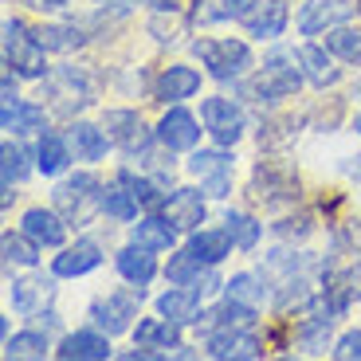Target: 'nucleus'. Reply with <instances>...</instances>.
<instances>
[{"mask_svg": "<svg viewBox=\"0 0 361 361\" xmlns=\"http://www.w3.org/2000/svg\"><path fill=\"white\" fill-rule=\"evenodd\" d=\"M0 126L8 130V134H44L47 114H44V106H36V102L8 99L4 102V114H0Z\"/></svg>", "mask_w": 361, "mask_h": 361, "instance_id": "nucleus-22", "label": "nucleus"}, {"mask_svg": "<svg viewBox=\"0 0 361 361\" xmlns=\"http://www.w3.org/2000/svg\"><path fill=\"white\" fill-rule=\"evenodd\" d=\"M99 263H102V247L94 240H75L71 247H63L51 259V275L55 279H79V275L94 271Z\"/></svg>", "mask_w": 361, "mask_h": 361, "instance_id": "nucleus-13", "label": "nucleus"}, {"mask_svg": "<svg viewBox=\"0 0 361 361\" xmlns=\"http://www.w3.org/2000/svg\"><path fill=\"white\" fill-rule=\"evenodd\" d=\"M208 357H263V342L255 334H247L244 326H216L212 334L204 338Z\"/></svg>", "mask_w": 361, "mask_h": 361, "instance_id": "nucleus-10", "label": "nucleus"}, {"mask_svg": "<svg viewBox=\"0 0 361 361\" xmlns=\"http://www.w3.org/2000/svg\"><path fill=\"white\" fill-rule=\"evenodd\" d=\"M326 47L342 63H361V27H342V24L330 27L326 32Z\"/></svg>", "mask_w": 361, "mask_h": 361, "instance_id": "nucleus-35", "label": "nucleus"}, {"mask_svg": "<svg viewBox=\"0 0 361 361\" xmlns=\"http://www.w3.org/2000/svg\"><path fill=\"white\" fill-rule=\"evenodd\" d=\"M4 259L16 267H36L39 263V244L20 228V232H4Z\"/></svg>", "mask_w": 361, "mask_h": 361, "instance_id": "nucleus-38", "label": "nucleus"}, {"mask_svg": "<svg viewBox=\"0 0 361 361\" xmlns=\"http://www.w3.org/2000/svg\"><path fill=\"white\" fill-rule=\"evenodd\" d=\"M137 345H154V350H180V322L173 318H142L134 330Z\"/></svg>", "mask_w": 361, "mask_h": 361, "instance_id": "nucleus-24", "label": "nucleus"}, {"mask_svg": "<svg viewBox=\"0 0 361 361\" xmlns=\"http://www.w3.org/2000/svg\"><path fill=\"white\" fill-rule=\"evenodd\" d=\"M342 169H345V173H350V177H353V180H361V157H350V161H345V165H342Z\"/></svg>", "mask_w": 361, "mask_h": 361, "instance_id": "nucleus-44", "label": "nucleus"}, {"mask_svg": "<svg viewBox=\"0 0 361 361\" xmlns=\"http://www.w3.org/2000/svg\"><path fill=\"white\" fill-rule=\"evenodd\" d=\"M189 247L208 263V267H216L224 255H232L235 240L228 235V228H197V232H192V240H189Z\"/></svg>", "mask_w": 361, "mask_h": 361, "instance_id": "nucleus-26", "label": "nucleus"}, {"mask_svg": "<svg viewBox=\"0 0 361 361\" xmlns=\"http://www.w3.org/2000/svg\"><path fill=\"white\" fill-rule=\"evenodd\" d=\"M353 130H357V134H361V114H357V122H353Z\"/></svg>", "mask_w": 361, "mask_h": 361, "instance_id": "nucleus-48", "label": "nucleus"}, {"mask_svg": "<svg viewBox=\"0 0 361 361\" xmlns=\"http://www.w3.org/2000/svg\"><path fill=\"white\" fill-rule=\"evenodd\" d=\"M298 63V55L295 51H283V47H275V51L263 59V67H259V75L252 79V99L255 102H279V99H290L298 87H302V67H295Z\"/></svg>", "mask_w": 361, "mask_h": 361, "instance_id": "nucleus-1", "label": "nucleus"}, {"mask_svg": "<svg viewBox=\"0 0 361 361\" xmlns=\"http://www.w3.org/2000/svg\"><path fill=\"white\" fill-rule=\"evenodd\" d=\"M192 51H197V59L208 67V75L220 79V82L240 79V75L252 67V47H247L244 39H197Z\"/></svg>", "mask_w": 361, "mask_h": 361, "instance_id": "nucleus-4", "label": "nucleus"}, {"mask_svg": "<svg viewBox=\"0 0 361 361\" xmlns=\"http://www.w3.org/2000/svg\"><path fill=\"white\" fill-rule=\"evenodd\" d=\"M137 307H142V287L137 290H106L90 302V318L99 330H106L110 338L114 334H126L130 322L137 318Z\"/></svg>", "mask_w": 361, "mask_h": 361, "instance_id": "nucleus-5", "label": "nucleus"}, {"mask_svg": "<svg viewBox=\"0 0 361 361\" xmlns=\"http://www.w3.org/2000/svg\"><path fill=\"white\" fill-rule=\"evenodd\" d=\"M208 318L216 326H244V330H252L255 326V307H247V302H240V298H224L220 307L208 310Z\"/></svg>", "mask_w": 361, "mask_h": 361, "instance_id": "nucleus-41", "label": "nucleus"}, {"mask_svg": "<svg viewBox=\"0 0 361 361\" xmlns=\"http://www.w3.org/2000/svg\"><path fill=\"white\" fill-rule=\"evenodd\" d=\"M36 39L44 51H75V47L87 44V32L75 24H44L36 27Z\"/></svg>", "mask_w": 361, "mask_h": 361, "instance_id": "nucleus-29", "label": "nucleus"}, {"mask_svg": "<svg viewBox=\"0 0 361 361\" xmlns=\"http://www.w3.org/2000/svg\"><path fill=\"white\" fill-rule=\"evenodd\" d=\"M20 228H24L39 247H63V240H67V220L59 216V212H51V208H27Z\"/></svg>", "mask_w": 361, "mask_h": 361, "instance_id": "nucleus-15", "label": "nucleus"}, {"mask_svg": "<svg viewBox=\"0 0 361 361\" xmlns=\"http://www.w3.org/2000/svg\"><path fill=\"white\" fill-rule=\"evenodd\" d=\"M157 12H177V0H149Z\"/></svg>", "mask_w": 361, "mask_h": 361, "instance_id": "nucleus-46", "label": "nucleus"}, {"mask_svg": "<svg viewBox=\"0 0 361 361\" xmlns=\"http://www.w3.org/2000/svg\"><path fill=\"white\" fill-rule=\"evenodd\" d=\"M204 197L208 192H200V189H173L169 192V200H165V220H169L177 232H197L200 224H204Z\"/></svg>", "mask_w": 361, "mask_h": 361, "instance_id": "nucleus-12", "label": "nucleus"}, {"mask_svg": "<svg viewBox=\"0 0 361 361\" xmlns=\"http://www.w3.org/2000/svg\"><path fill=\"white\" fill-rule=\"evenodd\" d=\"M353 0H307L302 12H298V32L302 36H318L326 27H338L353 16Z\"/></svg>", "mask_w": 361, "mask_h": 361, "instance_id": "nucleus-11", "label": "nucleus"}, {"mask_svg": "<svg viewBox=\"0 0 361 361\" xmlns=\"http://www.w3.org/2000/svg\"><path fill=\"white\" fill-rule=\"evenodd\" d=\"M228 298H240V302H247V307H259L263 298L271 295L267 283H263V275H255V271H235L232 279L224 283Z\"/></svg>", "mask_w": 361, "mask_h": 361, "instance_id": "nucleus-33", "label": "nucleus"}, {"mask_svg": "<svg viewBox=\"0 0 361 361\" xmlns=\"http://www.w3.org/2000/svg\"><path fill=\"white\" fill-rule=\"evenodd\" d=\"M224 228H228V235L235 240L240 252H252V247L259 244V235H263L259 220H252L247 212H235V208H228V212H224Z\"/></svg>", "mask_w": 361, "mask_h": 361, "instance_id": "nucleus-34", "label": "nucleus"}, {"mask_svg": "<svg viewBox=\"0 0 361 361\" xmlns=\"http://www.w3.org/2000/svg\"><path fill=\"white\" fill-rule=\"evenodd\" d=\"M252 4H259V0H197L192 24H220V20H232V16H247Z\"/></svg>", "mask_w": 361, "mask_h": 361, "instance_id": "nucleus-30", "label": "nucleus"}, {"mask_svg": "<svg viewBox=\"0 0 361 361\" xmlns=\"http://www.w3.org/2000/svg\"><path fill=\"white\" fill-rule=\"evenodd\" d=\"M330 310L326 314H318V318H302L298 322V330H295V338H298V345L307 353H322L326 350V342H330Z\"/></svg>", "mask_w": 361, "mask_h": 361, "instance_id": "nucleus-36", "label": "nucleus"}, {"mask_svg": "<svg viewBox=\"0 0 361 361\" xmlns=\"http://www.w3.org/2000/svg\"><path fill=\"white\" fill-rule=\"evenodd\" d=\"M114 267H118V275L126 283H134V287H145V283L157 275V259H154V252L149 247H142V244H130V247H122V252L114 255Z\"/></svg>", "mask_w": 361, "mask_h": 361, "instance_id": "nucleus-23", "label": "nucleus"}, {"mask_svg": "<svg viewBox=\"0 0 361 361\" xmlns=\"http://www.w3.org/2000/svg\"><path fill=\"white\" fill-rule=\"evenodd\" d=\"M173 240H177V228L165 220V212L161 216H145L130 228V244H142V247H149V252H169Z\"/></svg>", "mask_w": 361, "mask_h": 361, "instance_id": "nucleus-25", "label": "nucleus"}, {"mask_svg": "<svg viewBox=\"0 0 361 361\" xmlns=\"http://www.w3.org/2000/svg\"><path fill=\"white\" fill-rule=\"evenodd\" d=\"M27 8H36V12H59V8H67L71 0H24Z\"/></svg>", "mask_w": 361, "mask_h": 361, "instance_id": "nucleus-43", "label": "nucleus"}, {"mask_svg": "<svg viewBox=\"0 0 361 361\" xmlns=\"http://www.w3.org/2000/svg\"><path fill=\"white\" fill-rule=\"evenodd\" d=\"M287 20H290L287 0H259V8L244 16V27L255 39H279L287 32Z\"/></svg>", "mask_w": 361, "mask_h": 361, "instance_id": "nucleus-14", "label": "nucleus"}, {"mask_svg": "<svg viewBox=\"0 0 361 361\" xmlns=\"http://www.w3.org/2000/svg\"><path fill=\"white\" fill-rule=\"evenodd\" d=\"M55 357L63 361H106L110 357V334L106 330H79V334H67L55 350Z\"/></svg>", "mask_w": 361, "mask_h": 361, "instance_id": "nucleus-16", "label": "nucleus"}, {"mask_svg": "<svg viewBox=\"0 0 361 361\" xmlns=\"http://www.w3.org/2000/svg\"><path fill=\"white\" fill-rule=\"evenodd\" d=\"M47 353V334L44 330H24V334H12L4 338V357L16 361V357H44Z\"/></svg>", "mask_w": 361, "mask_h": 361, "instance_id": "nucleus-39", "label": "nucleus"}, {"mask_svg": "<svg viewBox=\"0 0 361 361\" xmlns=\"http://www.w3.org/2000/svg\"><path fill=\"white\" fill-rule=\"evenodd\" d=\"M36 169L44 173V177H59V173L71 165V145H67V137H59V134H39V149H36Z\"/></svg>", "mask_w": 361, "mask_h": 361, "instance_id": "nucleus-27", "label": "nucleus"}, {"mask_svg": "<svg viewBox=\"0 0 361 361\" xmlns=\"http://www.w3.org/2000/svg\"><path fill=\"white\" fill-rule=\"evenodd\" d=\"M51 204L55 212L67 220V224H87L94 212H102V185L90 173H75V177L59 180L51 192Z\"/></svg>", "mask_w": 361, "mask_h": 361, "instance_id": "nucleus-2", "label": "nucleus"}, {"mask_svg": "<svg viewBox=\"0 0 361 361\" xmlns=\"http://www.w3.org/2000/svg\"><path fill=\"white\" fill-rule=\"evenodd\" d=\"M334 357L338 361H361V330H350L334 342Z\"/></svg>", "mask_w": 361, "mask_h": 361, "instance_id": "nucleus-42", "label": "nucleus"}, {"mask_svg": "<svg viewBox=\"0 0 361 361\" xmlns=\"http://www.w3.org/2000/svg\"><path fill=\"white\" fill-rule=\"evenodd\" d=\"M298 67H302V75H307V82H314V87H334L338 79H342V67H334V59H330V47H318V44H302L298 47Z\"/></svg>", "mask_w": 361, "mask_h": 361, "instance_id": "nucleus-19", "label": "nucleus"}, {"mask_svg": "<svg viewBox=\"0 0 361 361\" xmlns=\"http://www.w3.org/2000/svg\"><path fill=\"white\" fill-rule=\"evenodd\" d=\"M99 4H118V8H126V4H134V0H99Z\"/></svg>", "mask_w": 361, "mask_h": 361, "instance_id": "nucleus-47", "label": "nucleus"}, {"mask_svg": "<svg viewBox=\"0 0 361 361\" xmlns=\"http://www.w3.org/2000/svg\"><path fill=\"white\" fill-rule=\"evenodd\" d=\"M8 99H16V79H12V75H4V102Z\"/></svg>", "mask_w": 361, "mask_h": 361, "instance_id": "nucleus-45", "label": "nucleus"}, {"mask_svg": "<svg viewBox=\"0 0 361 361\" xmlns=\"http://www.w3.org/2000/svg\"><path fill=\"white\" fill-rule=\"evenodd\" d=\"M200 122L216 145H235L244 137V110L235 99H224V94H212L200 102Z\"/></svg>", "mask_w": 361, "mask_h": 361, "instance_id": "nucleus-6", "label": "nucleus"}, {"mask_svg": "<svg viewBox=\"0 0 361 361\" xmlns=\"http://www.w3.org/2000/svg\"><path fill=\"white\" fill-rule=\"evenodd\" d=\"M200 126H204V122H197V114H189L185 106L173 102V106L165 110V118L157 122V142H161L169 154L173 149H197Z\"/></svg>", "mask_w": 361, "mask_h": 361, "instance_id": "nucleus-8", "label": "nucleus"}, {"mask_svg": "<svg viewBox=\"0 0 361 361\" xmlns=\"http://www.w3.org/2000/svg\"><path fill=\"white\" fill-rule=\"evenodd\" d=\"M200 298H204L200 287H180V283H173V287L157 298V314L173 318V322H180V326L200 322Z\"/></svg>", "mask_w": 361, "mask_h": 361, "instance_id": "nucleus-18", "label": "nucleus"}, {"mask_svg": "<svg viewBox=\"0 0 361 361\" xmlns=\"http://www.w3.org/2000/svg\"><path fill=\"white\" fill-rule=\"evenodd\" d=\"M137 208H142V200L134 197V192L118 180V185H110V189H102V212L114 220H122V224H130V220H137Z\"/></svg>", "mask_w": 361, "mask_h": 361, "instance_id": "nucleus-32", "label": "nucleus"}, {"mask_svg": "<svg viewBox=\"0 0 361 361\" xmlns=\"http://www.w3.org/2000/svg\"><path fill=\"white\" fill-rule=\"evenodd\" d=\"M4 63L20 79H44L47 75L44 47H39L36 32H27L24 20H4Z\"/></svg>", "mask_w": 361, "mask_h": 361, "instance_id": "nucleus-3", "label": "nucleus"}, {"mask_svg": "<svg viewBox=\"0 0 361 361\" xmlns=\"http://www.w3.org/2000/svg\"><path fill=\"white\" fill-rule=\"evenodd\" d=\"M232 154H224V145L220 149H197L189 157V173L200 180V189L208 192L212 200H224L232 192Z\"/></svg>", "mask_w": 361, "mask_h": 361, "instance_id": "nucleus-7", "label": "nucleus"}, {"mask_svg": "<svg viewBox=\"0 0 361 361\" xmlns=\"http://www.w3.org/2000/svg\"><path fill=\"white\" fill-rule=\"evenodd\" d=\"M63 137H67V145H71L75 161H102V157H106V149L114 145L99 126H90V122H71Z\"/></svg>", "mask_w": 361, "mask_h": 361, "instance_id": "nucleus-20", "label": "nucleus"}, {"mask_svg": "<svg viewBox=\"0 0 361 361\" xmlns=\"http://www.w3.org/2000/svg\"><path fill=\"white\" fill-rule=\"evenodd\" d=\"M204 267H208V263L200 259L192 247H185V252H173V255H169L165 279H169V283H180V287H192V283L204 279Z\"/></svg>", "mask_w": 361, "mask_h": 361, "instance_id": "nucleus-31", "label": "nucleus"}, {"mask_svg": "<svg viewBox=\"0 0 361 361\" xmlns=\"http://www.w3.org/2000/svg\"><path fill=\"white\" fill-rule=\"evenodd\" d=\"M200 90V71L197 67H185V63H173L157 75L154 82V99L161 102H180V99H192Z\"/></svg>", "mask_w": 361, "mask_h": 361, "instance_id": "nucleus-17", "label": "nucleus"}, {"mask_svg": "<svg viewBox=\"0 0 361 361\" xmlns=\"http://www.w3.org/2000/svg\"><path fill=\"white\" fill-rule=\"evenodd\" d=\"M0 173H4V185H20V180L32 177V165H27L24 145L4 142V149H0Z\"/></svg>", "mask_w": 361, "mask_h": 361, "instance_id": "nucleus-40", "label": "nucleus"}, {"mask_svg": "<svg viewBox=\"0 0 361 361\" xmlns=\"http://www.w3.org/2000/svg\"><path fill=\"white\" fill-rule=\"evenodd\" d=\"M102 130L126 154H145V145H149V134H145V122L137 110H106L102 114Z\"/></svg>", "mask_w": 361, "mask_h": 361, "instance_id": "nucleus-9", "label": "nucleus"}, {"mask_svg": "<svg viewBox=\"0 0 361 361\" xmlns=\"http://www.w3.org/2000/svg\"><path fill=\"white\" fill-rule=\"evenodd\" d=\"M252 192L255 200H263L267 208H275L279 200H298V180L295 177H283L275 173V165H259L252 177Z\"/></svg>", "mask_w": 361, "mask_h": 361, "instance_id": "nucleus-21", "label": "nucleus"}, {"mask_svg": "<svg viewBox=\"0 0 361 361\" xmlns=\"http://www.w3.org/2000/svg\"><path fill=\"white\" fill-rule=\"evenodd\" d=\"M118 180H122V185H126L137 200H142V208H149V212H154V208H165V200H169V192H161V185H157V180L137 177V173H130V169L118 173Z\"/></svg>", "mask_w": 361, "mask_h": 361, "instance_id": "nucleus-37", "label": "nucleus"}, {"mask_svg": "<svg viewBox=\"0 0 361 361\" xmlns=\"http://www.w3.org/2000/svg\"><path fill=\"white\" fill-rule=\"evenodd\" d=\"M51 290H55V283L44 279V275L16 279V283H12V307H16L20 314H32L39 302H47V298H51Z\"/></svg>", "mask_w": 361, "mask_h": 361, "instance_id": "nucleus-28", "label": "nucleus"}]
</instances>
